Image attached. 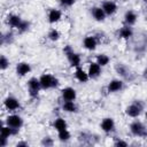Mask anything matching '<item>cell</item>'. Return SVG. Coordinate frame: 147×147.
I'll return each mask as SVG.
<instances>
[{
	"instance_id": "1",
	"label": "cell",
	"mask_w": 147,
	"mask_h": 147,
	"mask_svg": "<svg viewBox=\"0 0 147 147\" xmlns=\"http://www.w3.org/2000/svg\"><path fill=\"white\" fill-rule=\"evenodd\" d=\"M39 82H40V85H41V88L44 91H47V90H55L60 86V79L51 74V72H42L40 76H39Z\"/></svg>"
},
{
	"instance_id": "2",
	"label": "cell",
	"mask_w": 147,
	"mask_h": 147,
	"mask_svg": "<svg viewBox=\"0 0 147 147\" xmlns=\"http://www.w3.org/2000/svg\"><path fill=\"white\" fill-rule=\"evenodd\" d=\"M145 111V102L142 100H133L124 109V113L130 118H138Z\"/></svg>"
},
{
	"instance_id": "3",
	"label": "cell",
	"mask_w": 147,
	"mask_h": 147,
	"mask_svg": "<svg viewBox=\"0 0 147 147\" xmlns=\"http://www.w3.org/2000/svg\"><path fill=\"white\" fill-rule=\"evenodd\" d=\"M63 54L65 55L69 64L71 68H77V67H80L82 65V55L79 53H77L72 47L71 45H65L63 47Z\"/></svg>"
},
{
	"instance_id": "4",
	"label": "cell",
	"mask_w": 147,
	"mask_h": 147,
	"mask_svg": "<svg viewBox=\"0 0 147 147\" xmlns=\"http://www.w3.org/2000/svg\"><path fill=\"white\" fill-rule=\"evenodd\" d=\"M114 69H115L116 74L119 76V78H122L125 83L126 82H133L134 78H136L134 72L125 63H123V62H117L114 65Z\"/></svg>"
},
{
	"instance_id": "5",
	"label": "cell",
	"mask_w": 147,
	"mask_h": 147,
	"mask_svg": "<svg viewBox=\"0 0 147 147\" xmlns=\"http://www.w3.org/2000/svg\"><path fill=\"white\" fill-rule=\"evenodd\" d=\"M129 130L133 137L147 139V126L141 121H139V119L132 121L129 125Z\"/></svg>"
},
{
	"instance_id": "6",
	"label": "cell",
	"mask_w": 147,
	"mask_h": 147,
	"mask_svg": "<svg viewBox=\"0 0 147 147\" xmlns=\"http://www.w3.org/2000/svg\"><path fill=\"white\" fill-rule=\"evenodd\" d=\"M26 88H28V94L31 99H37L39 96L41 88L40 82H39V77H30L26 82Z\"/></svg>"
},
{
	"instance_id": "7",
	"label": "cell",
	"mask_w": 147,
	"mask_h": 147,
	"mask_svg": "<svg viewBox=\"0 0 147 147\" xmlns=\"http://www.w3.org/2000/svg\"><path fill=\"white\" fill-rule=\"evenodd\" d=\"M7 125H9L10 127H14V129H17V130H21L24 125V119L23 117L17 114V113H10L6 116L5 121L2 122Z\"/></svg>"
},
{
	"instance_id": "8",
	"label": "cell",
	"mask_w": 147,
	"mask_h": 147,
	"mask_svg": "<svg viewBox=\"0 0 147 147\" xmlns=\"http://www.w3.org/2000/svg\"><path fill=\"white\" fill-rule=\"evenodd\" d=\"M2 105H3V108L9 113H16L21 109V102L14 95H7L3 99Z\"/></svg>"
},
{
	"instance_id": "9",
	"label": "cell",
	"mask_w": 147,
	"mask_h": 147,
	"mask_svg": "<svg viewBox=\"0 0 147 147\" xmlns=\"http://www.w3.org/2000/svg\"><path fill=\"white\" fill-rule=\"evenodd\" d=\"M124 88H125V82L122 78H113L108 82V84L106 86V90L109 94L122 92Z\"/></svg>"
},
{
	"instance_id": "10",
	"label": "cell",
	"mask_w": 147,
	"mask_h": 147,
	"mask_svg": "<svg viewBox=\"0 0 147 147\" xmlns=\"http://www.w3.org/2000/svg\"><path fill=\"white\" fill-rule=\"evenodd\" d=\"M82 45H83V47H84L86 51H88V52H94V51L98 48L99 40H98V38H96L94 34H88V36H85V37H84Z\"/></svg>"
},
{
	"instance_id": "11",
	"label": "cell",
	"mask_w": 147,
	"mask_h": 147,
	"mask_svg": "<svg viewBox=\"0 0 147 147\" xmlns=\"http://www.w3.org/2000/svg\"><path fill=\"white\" fill-rule=\"evenodd\" d=\"M62 101H76L77 99V91L71 86H65L60 90Z\"/></svg>"
},
{
	"instance_id": "12",
	"label": "cell",
	"mask_w": 147,
	"mask_h": 147,
	"mask_svg": "<svg viewBox=\"0 0 147 147\" xmlns=\"http://www.w3.org/2000/svg\"><path fill=\"white\" fill-rule=\"evenodd\" d=\"M32 71V67L29 62H25V61H21V62H17L16 67H15V72L18 77H25L28 76L30 72Z\"/></svg>"
},
{
	"instance_id": "13",
	"label": "cell",
	"mask_w": 147,
	"mask_h": 147,
	"mask_svg": "<svg viewBox=\"0 0 147 147\" xmlns=\"http://www.w3.org/2000/svg\"><path fill=\"white\" fill-rule=\"evenodd\" d=\"M87 74L90 76V79H98L102 75V67L95 61L90 62L87 65Z\"/></svg>"
},
{
	"instance_id": "14",
	"label": "cell",
	"mask_w": 147,
	"mask_h": 147,
	"mask_svg": "<svg viewBox=\"0 0 147 147\" xmlns=\"http://www.w3.org/2000/svg\"><path fill=\"white\" fill-rule=\"evenodd\" d=\"M90 13H91L92 18H93L95 22L102 23V22H105L106 18H107V15H106V13L103 11V9H102L101 6H93V7H91Z\"/></svg>"
},
{
	"instance_id": "15",
	"label": "cell",
	"mask_w": 147,
	"mask_h": 147,
	"mask_svg": "<svg viewBox=\"0 0 147 147\" xmlns=\"http://www.w3.org/2000/svg\"><path fill=\"white\" fill-rule=\"evenodd\" d=\"M115 127H116V124L113 117H105L100 122V129L107 134L113 133L115 131Z\"/></svg>"
},
{
	"instance_id": "16",
	"label": "cell",
	"mask_w": 147,
	"mask_h": 147,
	"mask_svg": "<svg viewBox=\"0 0 147 147\" xmlns=\"http://www.w3.org/2000/svg\"><path fill=\"white\" fill-rule=\"evenodd\" d=\"M101 7H102V9H103V11L106 13L107 16H113L118 10V6L114 0H105V1H102Z\"/></svg>"
},
{
	"instance_id": "17",
	"label": "cell",
	"mask_w": 147,
	"mask_h": 147,
	"mask_svg": "<svg viewBox=\"0 0 147 147\" xmlns=\"http://www.w3.org/2000/svg\"><path fill=\"white\" fill-rule=\"evenodd\" d=\"M62 10L59 8H51L47 13V21L49 24H56L62 20Z\"/></svg>"
},
{
	"instance_id": "18",
	"label": "cell",
	"mask_w": 147,
	"mask_h": 147,
	"mask_svg": "<svg viewBox=\"0 0 147 147\" xmlns=\"http://www.w3.org/2000/svg\"><path fill=\"white\" fill-rule=\"evenodd\" d=\"M74 77H75V79L78 83H82V84H85V83H87L90 80V76L87 74V70H85L82 65L75 68V70H74Z\"/></svg>"
},
{
	"instance_id": "19",
	"label": "cell",
	"mask_w": 147,
	"mask_h": 147,
	"mask_svg": "<svg viewBox=\"0 0 147 147\" xmlns=\"http://www.w3.org/2000/svg\"><path fill=\"white\" fill-rule=\"evenodd\" d=\"M117 34H118V38H121V39H123V40H125V41H129V40L133 37L134 31H133V28H132V26L124 24L123 26H121V28L118 29Z\"/></svg>"
},
{
	"instance_id": "20",
	"label": "cell",
	"mask_w": 147,
	"mask_h": 147,
	"mask_svg": "<svg viewBox=\"0 0 147 147\" xmlns=\"http://www.w3.org/2000/svg\"><path fill=\"white\" fill-rule=\"evenodd\" d=\"M138 21V14L133 10V9H129L124 13L123 15V23L125 25H130L133 26Z\"/></svg>"
},
{
	"instance_id": "21",
	"label": "cell",
	"mask_w": 147,
	"mask_h": 147,
	"mask_svg": "<svg viewBox=\"0 0 147 147\" xmlns=\"http://www.w3.org/2000/svg\"><path fill=\"white\" fill-rule=\"evenodd\" d=\"M22 17L17 14H14V13H10L6 16V24L10 28V29H17V26L20 25V23L22 22Z\"/></svg>"
},
{
	"instance_id": "22",
	"label": "cell",
	"mask_w": 147,
	"mask_h": 147,
	"mask_svg": "<svg viewBox=\"0 0 147 147\" xmlns=\"http://www.w3.org/2000/svg\"><path fill=\"white\" fill-rule=\"evenodd\" d=\"M20 133V130L17 129H14V127H10L9 125L2 123V126H1V130H0V137H3V138H11V137H15Z\"/></svg>"
},
{
	"instance_id": "23",
	"label": "cell",
	"mask_w": 147,
	"mask_h": 147,
	"mask_svg": "<svg viewBox=\"0 0 147 147\" xmlns=\"http://www.w3.org/2000/svg\"><path fill=\"white\" fill-rule=\"evenodd\" d=\"M61 109H62V111L68 113V114H76L79 110L76 101H62Z\"/></svg>"
},
{
	"instance_id": "24",
	"label": "cell",
	"mask_w": 147,
	"mask_h": 147,
	"mask_svg": "<svg viewBox=\"0 0 147 147\" xmlns=\"http://www.w3.org/2000/svg\"><path fill=\"white\" fill-rule=\"evenodd\" d=\"M14 39H15V34L13 33L11 30L6 31V32H2L1 36H0V45L1 46L10 45V44L14 42Z\"/></svg>"
},
{
	"instance_id": "25",
	"label": "cell",
	"mask_w": 147,
	"mask_h": 147,
	"mask_svg": "<svg viewBox=\"0 0 147 147\" xmlns=\"http://www.w3.org/2000/svg\"><path fill=\"white\" fill-rule=\"evenodd\" d=\"M52 126H53V129L56 132H59V131H62V130L68 129V122L63 117H60L59 116V117H55L54 118V121L52 123Z\"/></svg>"
},
{
	"instance_id": "26",
	"label": "cell",
	"mask_w": 147,
	"mask_h": 147,
	"mask_svg": "<svg viewBox=\"0 0 147 147\" xmlns=\"http://www.w3.org/2000/svg\"><path fill=\"white\" fill-rule=\"evenodd\" d=\"M95 62L98 64H100L102 68H105L110 63V57H109V55H107L105 53H100L95 56Z\"/></svg>"
},
{
	"instance_id": "27",
	"label": "cell",
	"mask_w": 147,
	"mask_h": 147,
	"mask_svg": "<svg viewBox=\"0 0 147 147\" xmlns=\"http://www.w3.org/2000/svg\"><path fill=\"white\" fill-rule=\"evenodd\" d=\"M60 38H61V32L56 28H52L48 30V32H47V39L48 40L55 42V41H59Z\"/></svg>"
},
{
	"instance_id": "28",
	"label": "cell",
	"mask_w": 147,
	"mask_h": 147,
	"mask_svg": "<svg viewBox=\"0 0 147 147\" xmlns=\"http://www.w3.org/2000/svg\"><path fill=\"white\" fill-rule=\"evenodd\" d=\"M30 28H31V22L28 21V20H22V22H21L20 25L17 26L16 31H17L20 34H23V33L28 32V31L30 30Z\"/></svg>"
},
{
	"instance_id": "29",
	"label": "cell",
	"mask_w": 147,
	"mask_h": 147,
	"mask_svg": "<svg viewBox=\"0 0 147 147\" xmlns=\"http://www.w3.org/2000/svg\"><path fill=\"white\" fill-rule=\"evenodd\" d=\"M57 139H59V141H61V142H68V141H70V139H71V133H70V131H69L68 129L62 130V131H59V132H57Z\"/></svg>"
},
{
	"instance_id": "30",
	"label": "cell",
	"mask_w": 147,
	"mask_h": 147,
	"mask_svg": "<svg viewBox=\"0 0 147 147\" xmlns=\"http://www.w3.org/2000/svg\"><path fill=\"white\" fill-rule=\"evenodd\" d=\"M10 65V61L9 59L5 55V54H1L0 55V70L1 71H6Z\"/></svg>"
},
{
	"instance_id": "31",
	"label": "cell",
	"mask_w": 147,
	"mask_h": 147,
	"mask_svg": "<svg viewBox=\"0 0 147 147\" xmlns=\"http://www.w3.org/2000/svg\"><path fill=\"white\" fill-rule=\"evenodd\" d=\"M40 145L44 146V147H51V146L54 145V139H53L51 136H45V137L41 138Z\"/></svg>"
},
{
	"instance_id": "32",
	"label": "cell",
	"mask_w": 147,
	"mask_h": 147,
	"mask_svg": "<svg viewBox=\"0 0 147 147\" xmlns=\"http://www.w3.org/2000/svg\"><path fill=\"white\" fill-rule=\"evenodd\" d=\"M113 145L116 146V147H126V146H129V142L121 139V138H114Z\"/></svg>"
},
{
	"instance_id": "33",
	"label": "cell",
	"mask_w": 147,
	"mask_h": 147,
	"mask_svg": "<svg viewBox=\"0 0 147 147\" xmlns=\"http://www.w3.org/2000/svg\"><path fill=\"white\" fill-rule=\"evenodd\" d=\"M59 3L62 8H70L76 3V0H59Z\"/></svg>"
},
{
	"instance_id": "34",
	"label": "cell",
	"mask_w": 147,
	"mask_h": 147,
	"mask_svg": "<svg viewBox=\"0 0 147 147\" xmlns=\"http://www.w3.org/2000/svg\"><path fill=\"white\" fill-rule=\"evenodd\" d=\"M8 144H9V139L8 138L0 137V147H7Z\"/></svg>"
},
{
	"instance_id": "35",
	"label": "cell",
	"mask_w": 147,
	"mask_h": 147,
	"mask_svg": "<svg viewBox=\"0 0 147 147\" xmlns=\"http://www.w3.org/2000/svg\"><path fill=\"white\" fill-rule=\"evenodd\" d=\"M15 146H16V147H28V146H29V142H28V141H24V140H20V141L16 142Z\"/></svg>"
},
{
	"instance_id": "36",
	"label": "cell",
	"mask_w": 147,
	"mask_h": 147,
	"mask_svg": "<svg viewBox=\"0 0 147 147\" xmlns=\"http://www.w3.org/2000/svg\"><path fill=\"white\" fill-rule=\"evenodd\" d=\"M145 118L147 119V110H145Z\"/></svg>"
},
{
	"instance_id": "37",
	"label": "cell",
	"mask_w": 147,
	"mask_h": 147,
	"mask_svg": "<svg viewBox=\"0 0 147 147\" xmlns=\"http://www.w3.org/2000/svg\"><path fill=\"white\" fill-rule=\"evenodd\" d=\"M142 1H144V2H147V0H142Z\"/></svg>"
}]
</instances>
